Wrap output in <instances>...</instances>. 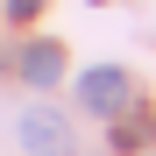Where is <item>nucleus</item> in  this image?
Here are the masks:
<instances>
[{
    "mask_svg": "<svg viewBox=\"0 0 156 156\" xmlns=\"http://www.w3.org/2000/svg\"><path fill=\"white\" fill-rule=\"evenodd\" d=\"M78 107H92V114H121V107H128V71H114V64L85 71V78H78Z\"/></svg>",
    "mask_w": 156,
    "mask_h": 156,
    "instance_id": "nucleus-2",
    "label": "nucleus"
},
{
    "mask_svg": "<svg viewBox=\"0 0 156 156\" xmlns=\"http://www.w3.org/2000/svg\"><path fill=\"white\" fill-rule=\"evenodd\" d=\"M7 14H14V21H36V14H43V0H7Z\"/></svg>",
    "mask_w": 156,
    "mask_h": 156,
    "instance_id": "nucleus-4",
    "label": "nucleus"
},
{
    "mask_svg": "<svg viewBox=\"0 0 156 156\" xmlns=\"http://www.w3.org/2000/svg\"><path fill=\"white\" fill-rule=\"evenodd\" d=\"M14 135H21L29 156H71V121L57 107H29V114L14 121Z\"/></svg>",
    "mask_w": 156,
    "mask_h": 156,
    "instance_id": "nucleus-1",
    "label": "nucleus"
},
{
    "mask_svg": "<svg viewBox=\"0 0 156 156\" xmlns=\"http://www.w3.org/2000/svg\"><path fill=\"white\" fill-rule=\"evenodd\" d=\"M21 78H29V85H57L64 78V50L57 43H29L21 50Z\"/></svg>",
    "mask_w": 156,
    "mask_h": 156,
    "instance_id": "nucleus-3",
    "label": "nucleus"
}]
</instances>
